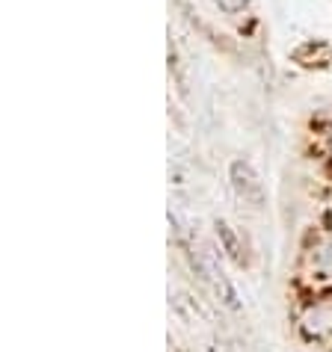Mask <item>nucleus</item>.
Instances as JSON below:
<instances>
[{"label":"nucleus","instance_id":"nucleus-1","mask_svg":"<svg viewBox=\"0 0 332 352\" xmlns=\"http://www.w3.org/2000/svg\"><path fill=\"white\" fill-rule=\"evenodd\" d=\"M302 331L309 338H329L332 335V299L318 302L302 314Z\"/></svg>","mask_w":332,"mask_h":352},{"label":"nucleus","instance_id":"nucleus-2","mask_svg":"<svg viewBox=\"0 0 332 352\" xmlns=\"http://www.w3.org/2000/svg\"><path fill=\"white\" fill-rule=\"evenodd\" d=\"M231 178H234V190L240 192V199H249V201H261V184L256 181V175L247 163H234L231 166Z\"/></svg>","mask_w":332,"mask_h":352},{"label":"nucleus","instance_id":"nucleus-3","mask_svg":"<svg viewBox=\"0 0 332 352\" xmlns=\"http://www.w3.org/2000/svg\"><path fill=\"white\" fill-rule=\"evenodd\" d=\"M247 3H249V0H217V6L226 9V12H240Z\"/></svg>","mask_w":332,"mask_h":352}]
</instances>
